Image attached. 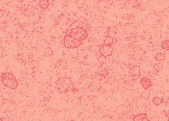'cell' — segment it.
Instances as JSON below:
<instances>
[{
	"label": "cell",
	"instance_id": "6da1fadb",
	"mask_svg": "<svg viewBox=\"0 0 169 121\" xmlns=\"http://www.w3.org/2000/svg\"><path fill=\"white\" fill-rule=\"evenodd\" d=\"M1 81L3 86L11 90L16 89L19 86V82L12 73L3 72L1 76Z\"/></svg>",
	"mask_w": 169,
	"mask_h": 121
},
{
	"label": "cell",
	"instance_id": "7a4b0ae2",
	"mask_svg": "<svg viewBox=\"0 0 169 121\" xmlns=\"http://www.w3.org/2000/svg\"><path fill=\"white\" fill-rule=\"evenodd\" d=\"M56 86L58 90L62 94H66L71 90L72 87V82L69 77H62L56 81Z\"/></svg>",
	"mask_w": 169,
	"mask_h": 121
},
{
	"label": "cell",
	"instance_id": "3957f363",
	"mask_svg": "<svg viewBox=\"0 0 169 121\" xmlns=\"http://www.w3.org/2000/svg\"><path fill=\"white\" fill-rule=\"evenodd\" d=\"M66 34H68L73 38L83 42L87 38L88 32L83 28L77 27L70 29L67 32Z\"/></svg>",
	"mask_w": 169,
	"mask_h": 121
},
{
	"label": "cell",
	"instance_id": "277c9868",
	"mask_svg": "<svg viewBox=\"0 0 169 121\" xmlns=\"http://www.w3.org/2000/svg\"><path fill=\"white\" fill-rule=\"evenodd\" d=\"M82 42L71 37L68 34H66L63 37V46L66 49H76L81 44Z\"/></svg>",
	"mask_w": 169,
	"mask_h": 121
},
{
	"label": "cell",
	"instance_id": "5b68a950",
	"mask_svg": "<svg viewBox=\"0 0 169 121\" xmlns=\"http://www.w3.org/2000/svg\"><path fill=\"white\" fill-rule=\"evenodd\" d=\"M100 54L104 57H108L112 56L113 53V47L111 46L103 44L100 47Z\"/></svg>",
	"mask_w": 169,
	"mask_h": 121
},
{
	"label": "cell",
	"instance_id": "8992f818",
	"mask_svg": "<svg viewBox=\"0 0 169 121\" xmlns=\"http://www.w3.org/2000/svg\"><path fill=\"white\" fill-rule=\"evenodd\" d=\"M129 76L132 80H136L140 78L141 76L140 67L137 65L132 66L129 70Z\"/></svg>",
	"mask_w": 169,
	"mask_h": 121
},
{
	"label": "cell",
	"instance_id": "52a82bcc",
	"mask_svg": "<svg viewBox=\"0 0 169 121\" xmlns=\"http://www.w3.org/2000/svg\"><path fill=\"white\" fill-rule=\"evenodd\" d=\"M140 83L144 90L149 89L153 85L152 80L149 78L148 77H143V78H141Z\"/></svg>",
	"mask_w": 169,
	"mask_h": 121
},
{
	"label": "cell",
	"instance_id": "ba28073f",
	"mask_svg": "<svg viewBox=\"0 0 169 121\" xmlns=\"http://www.w3.org/2000/svg\"><path fill=\"white\" fill-rule=\"evenodd\" d=\"M133 121H150L147 113H140L133 117Z\"/></svg>",
	"mask_w": 169,
	"mask_h": 121
},
{
	"label": "cell",
	"instance_id": "9c48e42d",
	"mask_svg": "<svg viewBox=\"0 0 169 121\" xmlns=\"http://www.w3.org/2000/svg\"><path fill=\"white\" fill-rule=\"evenodd\" d=\"M115 39H114L112 36H107L106 38L104 40V44L108 45V46H112L115 43Z\"/></svg>",
	"mask_w": 169,
	"mask_h": 121
},
{
	"label": "cell",
	"instance_id": "30bf717a",
	"mask_svg": "<svg viewBox=\"0 0 169 121\" xmlns=\"http://www.w3.org/2000/svg\"><path fill=\"white\" fill-rule=\"evenodd\" d=\"M50 5V3L48 0H40L39 6L43 9H46Z\"/></svg>",
	"mask_w": 169,
	"mask_h": 121
},
{
	"label": "cell",
	"instance_id": "8fae6325",
	"mask_svg": "<svg viewBox=\"0 0 169 121\" xmlns=\"http://www.w3.org/2000/svg\"><path fill=\"white\" fill-rule=\"evenodd\" d=\"M152 102L153 103V104L155 105H161V103H163V99L162 98H161L159 97H157V96H155V97H154L153 98V100H152Z\"/></svg>",
	"mask_w": 169,
	"mask_h": 121
},
{
	"label": "cell",
	"instance_id": "7c38bea8",
	"mask_svg": "<svg viewBox=\"0 0 169 121\" xmlns=\"http://www.w3.org/2000/svg\"><path fill=\"white\" fill-rule=\"evenodd\" d=\"M53 50H52L51 47H47L44 51V56L45 57H52L53 56Z\"/></svg>",
	"mask_w": 169,
	"mask_h": 121
},
{
	"label": "cell",
	"instance_id": "4fadbf2b",
	"mask_svg": "<svg viewBox=\"0 0 169 121\" xmlns=\"http://www.w3.org/2000/svg\"><path fill=\"white\" fill-rule=\"evenodd\" d=\"M165 59V55L163 53H158L155 56V59L158 62H162Z\"/></svg>",
	"mask_w": 169,
	"mask_h": 121
},
{
	"label": "cell",
	"instance_id": "5bb4252c",
	"mask_svg": "<svg viewBox=\"0 0 169 121\" xmlns=\"http://www.w3.org/2000/svg\"><path fill=\"white\" fill-rule=\"evenodd\" d=\"M140 96L141 98L144 99H148L150 96V90H145L141 94H140Z\"/></svg>",
	"mask_w": 169,
	"mask_h": 121
},
{
	"label": "cell",
	"instance_id": "9a60e30c",
	"mask_svg": "<svg viewBox=\"0 0 169 121\" xmlns=\"http://www.w3.org/2000/svg\"><path fill=\"white\" fill-rule=\"evenodd\" d=\"M161 47H162L163 49L168 51L169 49V40H167L163 41L161 43Z\"/></svg>",
	"mask_w": 169,
	"mask_h": 121
},
{
	"label": "cell",
	"instance_id": "2e32d148",
	"mask_svg": "<svg viewBox=\"0 0 169 121\" xmlns=\"http://www.w3.org/2000/svg\"><path fill=\"white\" fill-rule=\"evenodd\" d=\"M153 68H155V70L157 72H160L161 71L163 70V66L161 63H155V65H153Z\"/></svg>",
	"mask_w": 169,
	"mask_h": 121
},
{
	"label": "cell",
	"instance_id": "e0dca14e",
	"mask_svg": "<svg viewBox=\"0 0 169 121\" xmlns=\"http://www.w3.org/2000/svg\"><path fill=\"white\" fill-rule=\"evenodd\" d=\"M99 75L100 76H103V77H106V76H107L108 75V72L107 71H106V70H103V71H102L99 73Z\"/></svg>",
	"mask_w": 169,
	"mask_h": 121
},
{
	"label": "cell",
	"instance_id": "ac0fdd59",
	"mask_svg": "<svg viewBox=\"0 0 169 121\" xmlns=\"http://www.w3.org/2000/svg\"><path fill=\"white\" fill-rule=\"evenodd\" d=\"M3 15H4V11L2 9H0V18H2Z\"/></svg>",
	"mask_w": 169,
	"mask_h": 121
},
{
	"label": "cell",
	"instance_id": "d6986e66",
	"mask_svg": "<svg viewBox=\"0 0 169 121\" xmlns=\"http://www.w3.org/2000/svg\"><path fill=\"white\" fill-rule=\"evenodd\" d=\"M165 116H166L167 118H168V111H167L165 112Z\"/></svg>",
	"mask_w": 169,
	"mask_h": 121
},
{
	"label": "cell",
	"instance_id": "ffe728a7",
	"mask_svg": "<svg viewBox=\"0 0 169 121\" xmlns=\"http://www.w3.org/2000/svg\"><path fill=\"white\" fill-rule=\"evenodd\" d=\"M0 121H3V119H2V118H0Z\"/></svg>",
	"mask_w": 169,
	"mask_h": 121
}]
</instances>
